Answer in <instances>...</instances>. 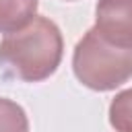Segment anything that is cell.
<instances>
[{"mask_svg":"<svg viewBox=\"0 0 132 132\" xmlns=\"http://www.w3.org/2000/svg\"><path fill=\"white\" fill-rule=\"evenodd\" d=\"M62 52L64 41L58 25L47 16H35L0 41V66L12 78L39 82L58 70Z\"/></svg>","mask_w":132,"mask_h":132,"instance_id":"1","label":"cell"},{"mask_svg":"<svg viewBox=\"0 0 132 132\" xmlns=\"http://www.w3.org/2000/svg\"><path fill=\"white\" fill-rule=\"evenodd\" d=\"M72 70L85 87L113 91L132 78V47H118L105 41L93 27L74 45Z\"/></svg>","mask_w":132,"mask_h":132,"instance_id":"2","label":"cell"},{"mask_svg":"<svg viewBox=\"0 0 132 132\" xmlns=\"http://www.w3.org/2000/svg\"><path fill=\"white\" fill-rule=\"evenodd\" d=\"M95 29L105 41L132 47V0H97Z\"/></svg>","mask_w":132,"mask_h":132,"instance_id":"3","label":"cell"},{"mask_svg":"<svg viewBox=\"0 0 132 132\" xmlns=\"http://www.w3.org/2000/svg\"><path fill=\"white\" fill-rule=\"evenodd\" d=\"M39 0H0V33H14L35 19Z\"/></svg>","mask_w":132,"mask_h":132,"instance_id":"4","label":"cell"},{"mask_svg":"<svg viewBox=\"0 0 132 132\" xmlns=\"http://www.w3.org/2000/svg\"><path fill=\"white\" fill-rule=\"evenodd\" d=\"M109 124L116 132H132V89L120 91L111 99Z\"/></svg>","mask_w":132,"mask_h":132,"instance_id":"5","label":"cell"},{"mask_svg":"<svg viewBox=\"0 0 132 132\" xmlns=\"http://www.w3.org/2000/svg\"><path fill=\"white\" fill-rule=\"evenodd\" d=\"M0 132H29L25 109L6 97H0Z\"/></svg>","mask_w":132,"mask_h":132,"instance_id":"6","label":"cell"}]
</instances>
